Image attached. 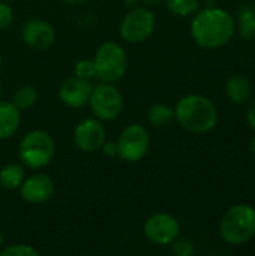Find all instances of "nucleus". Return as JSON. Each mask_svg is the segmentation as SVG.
I'll list each match as a JSON object with an SVG mask.
<instances>
[{"instance_id": "f257e3e1", "label": "nucleus", "mask_w": 255, "mask_h": 256, "mask_svg": "<svg viewBox=\"0 0 255 256\" xmlns=\"http://www.w3.org/2000/svg\"><path fill=\"white\" fill-rule=\"evenodd\" d=\"M234 18L224 9L207 8L201 10L191 24L194 40L203 48H219L225 45L234 34Z\"/></svg>"}, {"instance_id": "f03ea898", "label": "nucleus", "mask_w": 255, "mask_h": 256, "mask_svg": "<svg viewBox=\"0 0 255 256\" xmlns=\"http://www.w3.org/2000/svg\"><path fill=\"white\" fill-rule=\"evenodd\" d=\"M174 116L183 129L194 134H206L218 123L215 105L201 94H188L182 98L176 105Z\"/></svg>"}, {"instance_id": "7ed1b4c3", "label": "nucleus", "mask_w": 255, "mask_h": 256, "mask_svg": "<svg viewBox=\"0 0 255 256\" xmlns=\"http://www.w3.org/2000/svg\"><path fill=\"white\" fill-rule=\"evenodd\" d=\"M219 234L228 244H245L255 236V210L248 204H237L228 208L221 222Z\"/></svg>"}, {"instance_id": "20e7f679", "label": "nucleus", "mask_w": 255, "mask_h": 256, "mask_svg": "<svg viewBox=\"0 0 255 256\" xmlns=\"http://www.w3.org/2000/svg\"><path fill=\"white\" fill-rule=\"evenodd\" d=\"M54 141L44 130L29 132L20 144V158L29 168H42L54 156Z\"/></svg>"}, {"instance_id": "39448f33", "label": "nucleus", "mask_w": 255, "mask_h": 256, "mask_svg": "<svg viewBox=\"0 0 255 256\" xmlns=\"http://www.w3.org/2000/svg\"><path fill=\"white\" fill-rule=\"evenodd\" d=\"M93 62L96 68V75L105 82H114L122 80L128 66L125 50L116 42L102 44Z\"/></svg>"}, {"instance_id": "423d86ee", "label": "nucleus", "mask_w": 255, "mask_h": 256, "mask_svg": "<svg viewBox=\"0 0 255 256\" xmlns=\"http://www.w3.org/2000/svg\"><path fill=\"white\" fill-rule=\"evenodd\" d=\"M90 108L101 120H113L116 118L123 106V98L119 88L111 86L110 82L99 84L98 87L92 88L90 98Z\"/></svg>"}, {"instance_id": "0eeeda50", "label": "nucleus", "mask_w": 255, "mask_h": 256, "mask_svg": "<svg viewBox=\"0 0 255 256\" xmlns=\"http://www.w3.org/2000/svg\"><path fill=\"white\" fill-rule=\"evenodd\" d=\"M155 28V15L147 8H134L120 24V34L126 42L146 40Z\"/></svg>"}, {"instance_id": "6e6552de", "label": "nucleus", "mask_w": 255, "mask_h": 256, "mask_svg": "<svg viewBox=\"0 0 255 256\" xmlns=\"http://www.w3.org/2000/svg\"><path fill=\"white\" fill-rule=\"evenodd\" d=\"M149 144L150 138L146 128L141 124H131L119 136L116 144L117 154L128 162H137L144 158L149 150Z\"/></svg>"}, {"instance_id": "1a4fd4ad", "label": "nucleus", "mask_w": 255, "mask_h": 256, "mask_svg": "<svg viewBox=\"0 0 255 256\" xmlns=\"http://www.w3.org/2000/svg\"><path fill=\"white\" fill-rule=\"evenodd\" d=\"M179 231V222L167 213H156L150 216L144 225V232L147 238L156 244L173 243L177 238Z\"/></svg>"}, {"instance_id": "9d476101", "label": "nucleus", "mask_w": 255, "mask_h": 256, "mask_svg": "<svg viewBox=\"0 0 255 256\" xmlns=\"http://www.w3.org/2000/svg\"><path fill=\"white\" fill-rule=\"evenodd\" d=\"M105 140V129L104 126L95 118L83 120L74 134L75 146L86 153H93L104 146Z\"/></svg>"}, {"instance_id": "9b49d317", "label": "nucleus", "mask_w": 255, "mask_h": 256, "mask_svg": "<svg viewBox=\"0 0 255 256\" xmlns=\"http://www.w3.org/2000/svg\"><path fill=\"white\" fill-rule=\"evenodd\" d=\"M23 40L35 50H47L54 44V28L42 20H29L21 30Z\"/></svg>"}, {"instance_id": "f8f14e48", "label": "nucleus", "mask_w": 255, "mask_h": 256, "mask_svg": "<svg viewBox=\"0 0 255 256\" xmlns=\"http://www.w3.org/2000/svg\"><path fill=\"white\" fill-rule=\"evenodd\" d=\"M54 195V183L45 174H36L21 183V198L32 204L48 201Z\"/></svg>"}, {"instance_id": "ddd939ff", "label": "nucleus", "mask_w": 255, "mask_h": 256, "mask_svg": "<svg viewBox=\"0 0 255 256\" xmlns=\"http://www.w3.org/2000/svg\"><path fill=\"white\" fill-rule=\"evenodd\" d=\"M92 86L87 80L83 78H69L66 80L62 87H60V99L71 108H80L89 102L90 93H92Z\"/></svg>"}, {"instance_id": "4468645a", "label": "nucleus", "mask_w": 255, "mask_h": 256, "mask_svg": "<svg viewBox=\"0 0 255 256\" xmlns=\"http://www.w3.org/2000/svg\"><path fill=\"white\" fill-rule=\"evenodd\" d=\"M225 93L233 104L240 105V104H245L251 98L252 86L246 76L237 74V75H233L228 78V81L225 84Z\"/></svg>"}, {"instance_id": "2eb2a0df", "label": "nucleus", "mask_w": 255, "mask_h": 256, "mask_svg": "<svg viewBox=\"0 0 255 256\" xmlns=\"http://www.w3.org/2000/svg\"><path fill=\"white\" fill-rule=\"evenodd\" d=\"M20 126V111L11 102H0V140L11 138Z\"/></svg>"}, {"instance_id": "dca6fc26", "label": "nucleus", "mask_w": 255, "mask_h": 256, "mask_svg": "<svg viewBox=\"0 0 255 256\" xmlns=\"http://www.w3.org/2000/svg\"><path fill=\"white\" fill-rule=\"evenodd\" d=\"M24 182V170L21 165L11 164L0 170V186L3 189H17Z\"/></svg>"}, {"instance_id": "f3484780", "label": "nucleus", "mask_w": 255, "mask_h": 256, "mask_svg": "<svg viewBox=\"0 0 255 256\" xmlns=\"http://www.w3.org/2000/svg\"><path fill=\"white\" fill-rule=\"evenodd\" d=\"M239 33L248 40L255 38V10L249 4H245L239 12Z\"/></svg>"}, {"instance_id": "a211bd4d", "label": "nucleus", "mask_w": 255, "mask_h": 256, "mask_svg": "<svg viewBox=\"0 0 255 256\" xmlns=\"http://www.w3.org/2000/svg\"><path fill=\"white\" fill-rule=\"evenodd\" d=\"M173 118H174V111L164 104H156L149 110V122L155 128H165L171 123Z\"/></svg>"}, {"instance_id": "6ab92c4d", "label": "nucleus", "mask_w": 255, "mask_h": 256, "mask_svg": "<svg viewBox=\"0 0 255 256\" xmlns=\"http://www.w3.org/2000/svg\"><path fill=\"white\" fill-rule=\"evenodd\" d=\"M165 3L170 12L179 16H188L194 14L200 6L198 0H165Z\"/></svg>"}, {"instance_id": "aec40b11", "label": "nucleus", "mask_w": 255, "mask_h": 256, "mask_svg": "<svg viewBox=\"0 0 255 256\" xmlns=\"http://www.w3.org/2000/svg\"><path fill=\"white\" fill-rule=\"evenodd\" d=\"M36 98H38L36 90L33 87L26 86V87H21V88L17 90V93L14 94V102L12 104L18 110H27V108H30L35 104Z\"/></svg>"}, {"instance_id": "412c9836", "label": "nucleus", "mask_w": 255, "mask_h": 256, "mask_svg": "<svg viewBox=\"0 0 255 256\" xmlns=\"http://www.w3.org/2000/svg\"><path fill=\"white\" fill-rule=\"evenodd\" d=\"M75 75L78 78H83V80H90L96 75V68H95V62L92 60H80L77 64H75Z\"/></svg>"}, {"instance_id": "4be33fe9", "label": "nucleus", "mask_w": 255, "mask_h": 256, "mask_svg": "<svg viewBox=\"0 0 255 256\" xmlns=\"http://www.w3.org/2000/svg\"><path fill=\"white\" fill-rule=\"evenodd\" d=\"M38 250L26 244H14L2 250V256H38Z\"/></svg>"}, {"instance_id": "5701e85b", "label": "nucleus", "mask_w": 255, "mask_h": 256, "mask_svg": "<svg viewBox=\"0 0 255 256\" xmlns=\"http://www.w3.org/2000/svg\"><path fill=\"white\" fill-rule=\"evenodd\" d=\"M173 252L177 256H192L195 254V248H194V244H192L191 240L182 238V240H177L174 243Z\"/></svg>"}, {"instance_id": "b1692460", "label": "nucleus", "mask_w": 255, "mask_h": 256, "mask_svg": "<svg viewBox=\"0 0 255 256\" xmlns=\"http://www.w3.org/2000/svg\"><path fill=\"white\" fill-rule=\"evenodd\" d=\"M12 20H14L12 9L0 2V28H6L12 22Z\"/></svg>"}, {"instance_id": "393cba45", "label": "nucleus", "mask_w": 255, "mask_h": 256, "mask_svg": "<svg viewBox=\"0 0 255 256\" xmlns=\"http://www.w3.org/2000/svg\"><path fill=\"white\" fill-rule=\"evenodd\" d=\"M246 118H248V123H249V126L255 130V100L249 105V108H248V112H246Z\"/></svg>"}, {"instance_id": "a878e982", "label": "nucleus", "mask_w": 255, "mask_h": 256, "mask_svg": "<svg viewBox=\"0 0 255 256\" xmlns=\"http://www.w3.org/2000/svg\"><path fill=\"white\" fill-rule=\"evenodd\" d=\"M105 153H108V154H117V146L116 144H105Z\"/></svg>"}, {"instance_id": "bb28decb", "label": "nucleus", "mask_w": 255, "mask_h": 256, "mask_svg": "<svg viewBox=\"0 0 255 256\" xmlns=\"http://www.w3.org/2000/svg\"><path fill=\"white\" fill-rule=\"evenodd\" d=\"M143 4H146V8H150V6H156L158 3H161V0H140Z\"/></svg>"}, {"instance_id": "cd10ccee", "label": "nucleus", "mask_w": 255, "mask_h": 256, "mask_svg": "<svg viewBox=\"0 0 255 256\" xmlns=\"http://www.w3.org/2000/svg\"><path fill=\"white\" fill-rule=\"evenodd\" d=\"M63 2L71 3V4H80V3H84V2H87V0H63Z\"/></svg>"}, {"instance_id": "c85d7f7f", "label": "nucleus", "mask_w": 255, "mask_h": 256, "mask_svg": "<svg viewBox=\"0 0 255 256\" xmlns=\"http://www.w3.org/2000/svg\"><path fill=\"white\" fill-rule=\"evenodd\" d=\"M249 148H251V152H252V154L255 156V136L251 140V142H249Z\"/></svg>"}, {"instance_id": "c756f323", "label": "nucleus", "mask_w": 255, "mask_h": 256, "mask_svg": "<svg viewBox=\"0 0 255 256\" xmlns=\"http://www.w3.org/2000/svg\"><path fill=\"white\" fill-rule=\"evenodd\" d=\"M2 243H3V234H2V230H0V246H2Z\"/></svg>"}, {"instance_id": "7c9ffc66", "label": "nucleus", "mask_w": 255, "mask_h": 256, "mask_svg": "<svg viewBox=\"0 0 255 256\" xmlns=\"http://www.w3.org/2000/svg\"><path fill=\"white\" fill-rule=\"evenodd\" d=\"M0 96H2V84H0Z\"/></svg>"}, {"instance_id": "2f4dec72", "label": "nucleus", "mask_w": 255, "mask_h": 256, "mask_svg": "<svg viewBox=\"0 0 255 256\" xmlns=\"http://www.w3.org/2000/svg\"><path fill=\"white\" fill-rule=\"evenodd\" d=\"M0 68H2V56H0Z\"/></svg>"}, {"instance_id": "473e14b6", "label": "nucleus", "mask_w": 255, "mask_h": 256, "mask_svg": "<svg viewBox=\"0 0 255 256\" xmlns=\"http://www.w3.org/2000/svg\"><path fill=\"white\" fill-rule=\"evenodd\" d=\"M254 10H255V8H254Z\"/></svg>"}]
</instances>
